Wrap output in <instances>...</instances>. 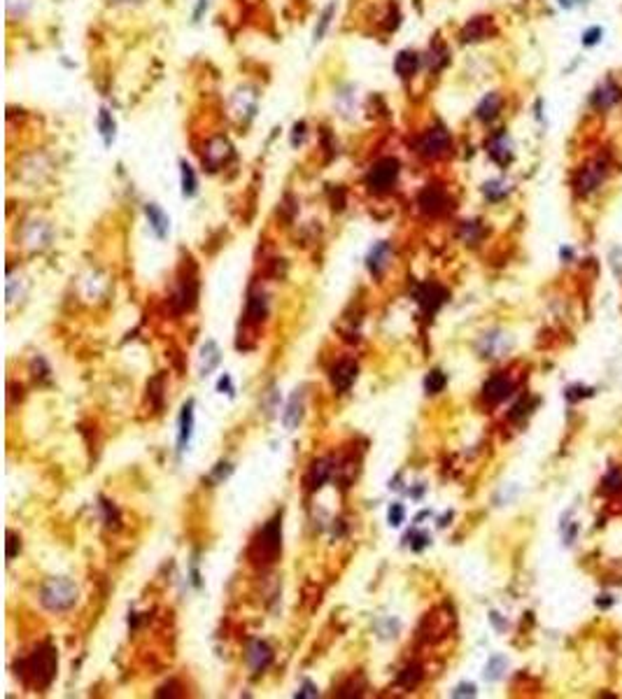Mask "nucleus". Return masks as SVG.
Masks as SVG:
<instances>
[{
	"label": "nucleus",
	"mask_w": 622,
	"mask_h": 699,
	"mask_svg": "<svg viewBox=\"0 0 622 699\" xmlns=\"http://www.w3.org/2000/svg\"><path fill=\"white\" fill-rule=\"evenodd\" d=\"M77 601V585L70 578H49L40 590V604L47 611H68Z\"/></svg>",
	"instance_id": "obj_3"
},
{
	"label": "nucleus",
	"mask_w": 622,
	"mask_h": 699,
	"mask_svg": "<svg viewBox=\"0 0 622 699\" xmlns=\"http://www.w3.org/2000/svg\"><path fill=\"white\" fill-rule=\"evenodd\" d=\"M317 695H319V690H317L310 681H305V683H303V688H301V690L296 692V697H301V699H303V697H317Z\"/></svg>",
	"instance_id": "obj_38"
},
{
	"label": "nucleus",
	"mask_w": 622,
	"mask_h": 699,
	"mask_svg": "<svg viewBox=\"0 0 622 699\" xmlns=\"http://www.w3.org/2000/svg\"><path fill=\"white\" fill-rule=\"evenodd\" d=\"M450 150H452V136L443 124H436L432 128H427V131L422 133L420 143H418V152L425 159H441V157H445Z\"/></svg>",
	"instance_id": "obj_5"
},
{
	"label": "nucleus",
	"mask_w": 622,
	"mask_h": 699,
	"mask_svg": "<svg viewBox=\"0 0 622 699\" xmlns=\"http://www.w3.org/2000/svg\"><path fill=\"white\" fill-rule=\"evenodd\" d=\"M231 154H233V147H231L229 140L222 136H215L213 140H208V145H205L203 166H208L210 170H217L229 161Z\"/></svg>",
	"instance_id": "obj_11"
},
{
	"label": "nucleus",
	"mask_w": 622,
	"mask_h": 699,
	"mask_svg": "<svg viewBox=\"0 0 622 699\" xmlns=\"http://www.w3.org/2000/svg\"><path fill=\"white\" fill-rule=\"evenodd\" d=\"M220 362H222V350L217 348L215 341H208L201 348V375H210L217 366H220Z\"/></svg>",
	"instance_id": "obj_22"
},
{
	"label": "nucleus",
	"mask_w": 622,
	"mask_h": 699,
	"mask_svg": "<svg viewBox=\"0 0 622 699\" xmlns=\"http://www.w3.org/2000/svg\"><path fill=\"white\" fill-rule=\"evenodd\" d=\"M389 259H392V245L387 240H380L371 247V252L366 256V264H368V271L373 275H380L384 268H387Z\"/></svg>",
	"instance_id": "obj_16"
},
{
	"label": "nucleus",
	"mask_w": 622,
	"mask_h": 699,
	"mask_svg": "<svg viewBox=\"0 0 622 699\" xmlns=\"http://www.w3.org/2000/svg\"><path fill=\"white\" fill-rule=\"evenodd\" d=\"M513 392V384L508 378H504V375H495V378H490V380L485 382V387H483V394H485V399L490 401V403H499V401H504L506 396H508Z\"/></svg>",
	"instance_id": "obj_20"
},
{
	"label": "nucleus",
	"mask_w": 622,
	"mask_h": 699,
	"mask_svg": "<svg viewBox=\"0 0 622 699\" xmlns=\"http://www.w3.org/2000/svg\"><path fill=\"white\" fill-rule=\"evenodd\" d=\"M604 35H606L604 26L592 24V26H587V28L580 33V44H583V47H585V49H594V47H597V44L604 42Z\"/></svg>",
	"instance_id": "obj_26"
},
{
	"label": "nucleus",
	"mask_w": 622,
	"mask_h": 699,
	"mask_svg": "<svg viewBox=\"0 0 622 699\" xmlns=\"http://www.w3.org/2000/svg\"><path fill=\"white\" fill-rule=\"evenodd\" d=\"M504 105H506L504 94L501 91H490L480 98L476 110H473V117H476L480 124H492V121H497L499 117H501Z\"/></svg>",
	"instance_id": "obj_10"
},
{
	"label": "nucleus",
	"mask_w": 622,
	"mask_h": 699,
	"mask_svg": "<svg viewBox=\"0 0 622 699\" xmlns=\"http://www.w3.org/2000/svg\"><path fill=\"white\" fill-rule=\"evenodd\" d=\"M408 538L413 550H422L429 543V534H425V531H413V534H408Z\"/></svg>",
	"instance_id": "obj_36"
},
{
	"label": "nucleus",
	"mask_w": 622,
	"mask_h": 699,
	"mask_svg": "<svg viewBox=\"0 0 622 699\" xmlns=\"http://www.w3.org/2000/svg\"><path fill=\"white\" fill-rule=\"evenodd\" d=\"M422 213L427 215H443L447 208H450V198L441 187H425L420 191L418 198Z\"/></svg>",
	"instance_id": "obj_12"
},
{
	"label": "nucleus",
	"mask_w": 622,
	"mask_h": 699,
	"mask_svg": "<svg viewBox=\"0 0 622 699\" xmlns=\"http://www.w3.org/2000/svg\"><path fill=\"white\" fill-rule=\"evenodd\" d=\"M21 666H24L21 676L26 678V683H33L37 688H47L54 681L56 669H59V657H56L54 648L42 646L26 662H21Z\"/></svg>",
	"instance_id": "obj_2"
},
{
	"label": "nucleus",
	"mask_w": 622,
	"mask_h": 699,
	"mask_svg": "<svg viewBox=\"0 0 622 699\" xmlns=\"http://www.w3.org/2000/svg\"><path fill=\"white\" fill-rule=\"evenodd\" d=\"M179 184H182V196L184 198H191L196 196L198 191V177H196V170L191 168L187 161H179Z\"/></svg>",
	"instance_id": "obj_25"
},
{
	"label": "nucleus",
	"mask_w": 622,
	"mask_h": 699,
	"mask_svg": "<svg viewBox=\"0 0 622 699\" xmlns=\"http://www.w3.org/2000/svg\"><path fill=\"white\" fill-rule=\"evenodd\" d=\"M464 695L473 697L476 695V688H473V685H459V688L452 692V697H464Z\"/></svg>",
	"instance_id": "obj_41"
},
{
	"label": "nucleus",
	"mask_w": 622,
	"mask_h": 699,
	"mask_svg": "<svg viewBox=\"0 0 622 699\" xmlns=\"http://www.w3.org/2000/svg\"><path fill=\"white\" fill-rule=\"evenodd\" d=\"M447 61H450V51L443 47H434L427 54V66H432V70H441Z\"/></svg>",
	"instance_id": "obj_31"
},
{
	"label": "nucleus",
	"mask_w": 622,
	"mask_h": 699,
	"mask_svg": "<svg viewBox=\"0 0 622 699\" xmlns=\"http://www.w3.org/2000/svg\"><path fill=\"white\" fill-rule=\"evenodd\" d=\"M387 517H389V524H392V527H399V524L406 520V508H403L401 504H392L389 506Z\"/></svg>",
	"instance_id": "obj_34"
},
{
	"label": "nucleus",
	"mask_w": 622,
	"mask_h": 699,
	"mask_svg": "<svg viewBox=\"0 0 622 699\" xmlns=\"http://www.w3.org/2000/svg\"><path fill=\"white\" fill-rule=\"evenodd\" d=\"M19 548H21V543H19V538L12 534V531H8V560H12L17 553H19Z\"/></svg>",
	"instance_id": "obj_37"
},
{
	"label": "nucleus",
	"mask_w": 622,
	"mask_h": 699,
	"mask_svg": "<svg viewBox=\"0 0 622 699\" xmlns=\"http://www.w3.org/2000/svg\"><path fill=\"white\" fill-rule=\"evenodd\" d=\"M445 382H447L445 373H441V371H432V373L427 375V380H425V387H427L429 394H436V392H441V389L445 387Z\"/></svg>",
	"instance_id": "obj_32"
},
{
	"label": "nucleus",
	"mask_w": 622,
	"mask_h": 699,
	"mask_svg": "<svg viewBox=\"0 0 622 699\" xmlns=\"http://www.w3.org/2000/svg\"><path fill=\"white\" fill-rule=\"evenodd\" d=\"M217 389H220V392H226V394H233V384H231V375L224 373V378L220 380V384H217Z\"/></svg>",
	"instance_id": "obj_40"
},
{
	"label": "nucleus",
	"mask_w": 622,
	"mask_h": 699,
	"mask_svg": "<svg viewBox=\"0 0 622 699\" xmlns=\"http://www.w3.org/2000/svg\"><path fill=\"white\" fill-rule=\"evenodd\" d=\"M497 28H495V19L492 17H473L466 21V26L461 28V40L464 42H480V40H487L490 35H495Z\"/></svg>",
	"instance_id": "obj_13"
},
{
	"label": "nucleus",
	"mask_w": 622,
	"mask_h": 699,
	"mask_svg": "<svg viewBox=\"0 0 622 699\" xmlns=\"http://www.w3.org/2000/svg\"><path fill=\"white\" fill-rule=\"evenodd\" d=\"M618 105H622V82L615 80L613 75H606L604 80H599L597 87L589 91L587 107L594 114H608Z\"/></svg>",
	"instance_id": "obj_4"
},
{
	"label": "nucleus",
	"mask_w": 622,
	"mask_h": 699,
	"mask_svg": "<svg viewBox=\"0 0 622 699\" xmlns=\"http://www.w3.org/2000/svg\"><path fill=\"white\" fill-rule=\"evenodd\" d=\"M145 217H147V222H150V229L157 233V238H166L168 236V231H170V220H168V215L161 210V205H157V203H147L145 205Z\"/></svg>",
	"instance_id": "obj_17"
},
{
	"label": "nucleus",
	"mask_w": 622,
	"mask_h": 699,
	"mask_svg": "<svg viewBox=\"0 0 622 699\" xmlns=\"http://www.w3.org/2000/svg\"><path fill=\"white\" fill-rule=\"evenodd\" d=\"M110 5H124V8H131V5H140V3H145V0H107Z\"/></svg>",
	"instance_id": "obj_42"
},
{
	"label": "nucleus",
	"mask_w": 622,
	"mask_h": 699,
	"mask_svg": "<svg viewBox=\"0 0 622 699\" xmlns=\"http://www.w3.org/2000/svg\"><path fill=\"white\" fill-rule=\"evenodd\" d=\"M247 660H249V664H252V669H254V671H264L266 666L271 664L273 653H271V648H268V646L264 644V641H254V644L249 646Z\"/></svg>",
	"instance_id": "obj_21"
},
{
	"label": "nucleus",
	"mask_w": 622,
	"mask_h": 699,
	"mask_svg": "<svg viewBox=\"0 0 622 699\" xmlns=\"http://www.w3.org/2000/svg\"><path fill=\"white\" fill-rule=\"evenodd\" d=\"M256 546H259L261 553H264V562H275V557H278L280 548H282V520H280V515H275L273 520L261 529Z\"/></svg>",
	"instance_id": "obj_9"
},
{
	"label": "nucleus",
	"mask_w": 622,
	"mask_h": 699,
	"mask_svg": "<svg viewBox=\"0 0 622 699\" xmlns=\"http://www.w3.org/2000/svg\"><path fill=\"white\" fill-rule=\"evenodd\" d=\"M611 157L606 152L594 154V157L585 159L574 172V189L576 194L587 198L604 187L608 175H611Z\"/></svg>",
	"instance_id": "obj_1"
},
{
	"label": "nucleus",
	"mask_w": 622,
	"mask_h": 699,
	"mask_svg": "<svg viewBox=\"0 0 622 699\" xmlns=\"http://www.w3.org/2000/svg\"><path fill=\"white\" fill-rule=\"evenodd\" d=\"M483 194L490 198V201H501V198L508 194V187H506L504 179H492V182L483 184Z\"/></svg>",
	"instance_id": "obj_29"
},
{
	"label": "nucleus",
	"mask_w": 622,
	"mask_h": 699,
	"mask_svg": "<svg viewBox=\"0 0 622 699\" xmlns=\"http://www.w3.org/2000/svg\"><path fill=\"white\" fill-rule=\"evenodd\" d=\"M557 5H560L562 10H567V12H571V10H578L585 5V0H557Z\"/></svg>",
	"instance_id": "obj_39"
},
{
	"label": "nucleus",
	"mask_w": 622,
	"mask_h": 699,
	"mask_svg": "<svg viewBox=\"0 0 622 699\" xmlns=\"http://www.w3.org/2000/svg\"><path fill=\"white\" fill-rule=\"evenodd\" d=\"M194 434V401H187L179 413V432H177V450L184 452Z\"/></svg>",
	"instance_id": "obj_15"
},
{
	"label": "nucleus",
	"mask_w": 622,
	"mask_h": 699,
	"mask_svg": "<svg viewBox=\"0 0 622 699\" xmlns=\"http://www.w3.org/2000/svg\"><path fill=\"white\" fill-rule=\"evenodd\" d=\"M355 380H357V364L355 362H341V364L333 366L331 382L338 392H348Z\"/></svg>",
	"instance_id": "obj_19"
},
{
	"label": "nucleus",
	"mask_w": 622,
	"mask_h": 699,
	"mask_svg": "<svg viewBox=\"0 0 622 699\" xmlns=\"http://www.w3.org/2000/svg\"><path fill=\"white\" fill-rule=\"evenodd\" d=\"M420 676L422 674H420L418 666H408V669L403 671V676L399 678V681H401V685H410V688H413V685L420 681Z\"/></svg>",
	"instance_id": "obj_35"
},
{
	"label": "nucleus",
	"mask_w": 622,
	"mask_h": 699,
	"mask_svg": "<svg viewBox=\"0 0 622 699\" xmlns=\"http://www.w3.org/2000/svg\"><path fill=\"white\" fill-rule=\"evenodd\" d=\"M418 68H420V56L415 54V51H410V49L399 51V56L394 59V70H396V75H399V77L415 75V73H418Z\"/></svg>",
	"instance_id": "obj_23"
},
{
	"label": "nucleus",
	"mask_w": 622,
	"mask_h": 699,
	"mask_svg": "<svg viewBox=\"0 0 622 699\" xmlns=\"http://www.w3.org/2000/svg\"><path fill=\"white\" fill-rule=\"evenodd\" d=\"M326 478H329V466L324 461H319V464H315V469H312V487H322Z\"/></svg>",
	"instance_id": "obj_33"
},
{
	"label": "nucleus",
	"mask_w": 622,
	"mask_h": 699,
	"mask_svg": "<svg viewBox=\"0 0 622 699\" xmlns=\"http://www.w3.org/2000/svg\"><path fill=\"white\" fill-rule=\"evenodd\" d=\"M333 15H336V5L331 3L329 8H326V10L322 12V15H319V21H317V26H315V33H312V35H315V42H319V40H322V37H324L326 28H329V26H331Z\"/></svg>",
	"instance_id": "obj_30"
},
{
	"label": "nucleus",
	"mask_w": 622,
	"mask_h": 699,
	"mask_svg": "<svg viewBox=\"0 0 622 699\" xmlns=\"http://www.w3.org/2000/svg\"><path fill=\"white\" fill-rule=\"evenodd\" d=\"M33 8V0H8V17L10 21H21Z\"/></svg>",
	"instance_id": "obj_27"
},
{
	"label": "nucleus",
	"mask_w": 622,
	"mask_h": 699,
	"mask_svg": "<svg viewBox=\"0 0 622 699\" xmlns=\"http://www.w3.org/2000/svg\"><path fill=\"white\" fill-rule=\"evenodd\" d=\"M485 150H487V157H490L497 166H501V168H506V166L515 159V145H513L506 128H499V131H495L487 138Z\"/></svg>",
	"instance_id": "obj_7"
},
{
	"label": "nucleus",
	"mask_w": 622,
	"mask_h": 699,
	"mask_svg": "<svg viewBox=\"0 0 622 699\" xmlns=\"http://www.w3.org/2000/svg\"><path fill=\"white\" fill-rule=\"evenodd\" d=\"M256 107H259V94L252 87H240L238 91L231 96V114L238 121H242V124H247L254 117Z\"/></svg>",
	"instance_id": "obj_8"
},
{
	"label": "nucleus",
	"mask_w": 622,
	"mask_h": 699,
	"mask_svg": "<svg viewBox=\"0 0 622 699\" xmlns=\"http://www.w3.org/2000/svg\"><path fill=\"white\" fill-rule=\"evenodd\" d=\"M98 133H100V138H103V143H105V147H110L114 143V138H117V121H114L112 117V112L107 110V107H100V112H98Z\"/></svg>",
	"instance_id": "obj_24"
},
{
	"label": "nucleus",
	"mask_w": 622,
	"mask_h": 699,
	"mask_svg": "<svg viewBox=\"0 0 622 699\" xmlns=\"http://www.w3.org/2000/svg\"><path fill=\"white\" fill-rule=\"evenodd\" d=\"M415 299H418V303L425 308L427 312H436L447 299V292L441 285H436V282H425V285L418 287Z\"/></svg>",
	"instance_id": "obj_14"
},
{
	"label": "nucleus",
	"mask_w": 622,
	"mask_h": 699,
	"mask_svg": "<svg viewBox=\"0 0 622 699\" xmlns=\"http://www.w3.org/2000/svg\"><path fill=\"white\" fill-rule=\"evenodd\" d=\"M399 170H401V166L392 157H384V159H380V161H375L373 166H371L368 177H366L368 189L375 191V194H384V191H389L396 184Z\"/></svg>",
	"instance_id": "obj_6"
},
{
	"label": "nucleus",
	"mask_w": 622,
	"mask_h": 699,
	"mask_svg": "<svg viewBox=\"0 0 622 699\" xmlns=\"http://www.w3.org/2000/svg\"><path fill=\"white\" fill-rule=\"evenodd\" d=\"M268 308H266V299L264 297H252L249 299V306H247V317L252 322H261L266 317Z\"/></svg>",
	"instance_id": "obj_28"
},
{
	"label": "nucleus",
	"mask_w": 622,
	"mask_h": 699,
	"mask_svg": "<svg viewBox=\"0 0 622 699\" xmlns=\"http://www.w3.org/2000/svg\"><path fill=\"white\" fill-rule=\"evenodd\" d=\"M303 410H305V401H303V394L301 392H294L292 399L287 401L285 410H282V425L287 429H296L303 420Z\"/></svg>",
	"instance_id": "obj_18"
}]
</instances>
